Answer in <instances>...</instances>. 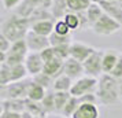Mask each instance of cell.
Returning <instances> with one entry per match:
<instances>
[{
	"mask_svg": "<svg viewBox=\"0 0 122 118\" xmlns=\"http://www.w3.org/2000/svg\"><path fill=\"white\" fill-rule=\"evenodd\" d=\"M30 52L29 51V47L26 44V40L21 39L14 41L11 45V48L8 50L6 56V62L8 66H14V65H19V63H25V59L28 54Z\"/></svg>",
	"mask_w": 122,
	"mask_h": 118,
	"instance_id": "cell-6",
	"label": "cell"
},
{
	"mask_svg": "<svg viewBox=\"0 0 122 118\" xmlns=\"http://www.w3.org/2000/svg\"><path fill=\"white\" fill-rule=\"evenodd\" d=\"M30 26H32V23H30L29 18L21 17L18 14H12L3 21L1 33L14 43L17 40L25 39L26 34L29 33V30H30Z\"/></svg>",
	"mask_w": 122,
	"mask_h": 118,
	"instance_id": "cell-2",
	"label": "cell"
},
{
	"mask_svg": "<svg viewBox=\"0 0 122 118\" xmlns=\"http://www.w3.org/2000/svg\"><path fill=\"white\" fill-rule=\"evenodd\" d=\"M54 32H55V33H58V34L67 36V34H71V29L67 26V23L65 22V19H63V18H61V19H56V21H55Z\"/></svg>",
	"mask_w": 122,
	"mask_h": 118,
	"instance_id": "cell-33",
	"label": "cell"
},
{
	"mask_svg": "<svg viewBox=\"0 0 122 118\" xmlns=\"http://www.w3.org/2000/svg\"><path fill=\"white\" fill-rule=\"evenodd\" d=\"M62 73L66 74L67 77H70L71 80H77L80 77H82L85 72H84V65L82 62H80L74 58H69L63 62V70Z\"/></svg>",
	"mask_w": 122,
	"mask_h": 118,
	"instance_id": "cell-10",
	"label": "cell"
},
{
	"mask_svg": "<svg viewBox=\"0 0 122 118\" xmlns=\"http://www.w3.org/2000/svg\"><path fill=\"white\" fill-rule=\"evenodd\" d=\"M74 82V80H71L70 77H67L66 74H59L58 77H55L54 80V85L52 89L54 91H61V92H70L71 85Z\"/></svg>",
	"mask_w": 122,
	"mask_h": 118,
	"instance_id": "cell-19",
	"label": "cell"
},
{
	"mask_svg": "<svg viewBox=\"0 0 122 118\" xmlns=\"http://www.w3.org/2000/svg\"><path fill=\"white\" fill-rule=\"evenodd\" d=\"M52 1H54V0H44V4H43V7L51 8V6H52Z\"/></svg>",
	"mask_w": 122,
	"mask_h": 118,
	"instance_id": "cell-41",
	"label": "cell"
},
{
	"mask_svg": "<svg viewBox=\"0 0 122 118\" xmlns=\"http://www.w3.org/2000/svg\"><path fill=\"white\" fill-rule=\"evenodd\" d=\"M26 44L29 47V51H33V52H41L43 50H45L47 47H50V37L47 36H41V34H37L29 30V33L26 34Z\"/></svg>",
	"mask_w": 122,
	"mask_h": 118,
	"instance_id": "cell-8",
	"label": "cell"
},
{
	"mask_svg": "<svg viewBox=\"0 0 122 118\" xmlns=\"http://www.w3.org/2000/svg\"><path fill=\"white\" fill-rule=\"evenodd\" d=\"M28 76H29V73H28V69L25 66V63H19V65L10 66V82H15V81L25 80Z\"/></svg>",
	"mask_w": 122,
	"mask_h": 118,
	"instance_id": "cell-21",
	"label": "cell"
},
{
	"mask_svg": "<svg viewBox=\"0 0 122 118\" xmlns=\"http://www.w3.org/2000/svg\"><path fill=\"white\" fill-rule=\"evenodd\" d=\"M25 111H28L29 114H32L33 117H41V115H45L47 114L44 111V108H43L41 102H33V100H30V99H26Z\"/></svg>",
	"mask_w": 122,
	"mask_h": 118,
	"instance_id": "cell-25",
	"label": "cell"
},
{
	"mask_svg": "<svg viewBox=\"0 0 122 118\" xmlns=\"http://www.w3.org/2000/svg\"><path fill=\"white\" fill-rule=\"evenodd\" d=\"M78 99H80V103H93V104H99V97H97V93L96 92L86 93V95L81 96Z\"/></svg>",
	"mask_w": 122,
	"mask_h": 118,
	"instance_id": "cell-36",
	"label": "cell"
},
{
	"mask_svg": "<svg viewBox=\"0 0 122 118\" xmlns=\"http://www.w3.org/2000/svg\"><path fill=\"white\" fill-rule=\"evenodd\" d=\"M26 99H3V111L23 113Z\"/></svg>",
	"mask_w": 122,
	"mask_h": 118,
	"instance_id": "cell-18",
	"label": "cell"
},
{
	"mask_svg": "<svg viewBox=\"0 0 122 118\" xmlns=\"http://www.w3.org/2000/svg\"><path fill=\"white\" fill-rule=\"evenodd\" d=\"M25 66L28 69L29 76H36V74L41 73L44 70V61L40 55V52H33L30 51L25 59Z\"/></svg>",
	"mask_w": 122,
	"mask_h": 118,
	"instance_id": "cell-11",
	"label": "cell"
},
{
	"mask_svg": "<svg viewBox=\"0 0 122 118\" xmlns=\"http://www.w3.org/2000/svg\"><path fill=\"white\" fill-rule=\"evenodd\" d=\"M91 1H92V3H100L102 0H91Z\"/></svg>",
	"mask_w": 122,
	"mask_h": 118,
	"instance_id": "cell-43",
	"label": "cell"
},
{
	"mask_svg": "<svg viewBox=\"0 0 122 118\" xmlns=\"http://www.w3.org/2000/svg\"><path fill=\"white\" fill-rule=\"evenodd\" d=\"M54 26H55L54 19H41V21H36V22L32 23L30 30L37 34L50 37L51 34L54 33Z\"/></svg>",
	"mask_w": 122,
	"mask_h": 118,
	"instance_id": "cell-13",
	"label": "cell"
},
{
	"mask_svg": "<svg viewBox=\"0 0 122 118\" xmlns=\"http://www.w3.org/2000/svg\"><path fill=\"white\" fill-rule=\"evenodd\" d=\"M54 92H55V113L62 114L71 93L70 92H61V91H54Z\"/></svg>",
	"mask_w": 122,
	"mask_h": 118,
	"instance_id": "cell-27",
	"label": "cell"
},
{
	"mask_svg": "<svg viewBox=\"0 0 122 118\" xmlns=\"http://www.w3.org/2000/svg\"><path fill=\"white\" fill-rule=\"evenodd\" d=\"M82 65L84 72L86 76H92V77L99 78L103 74V51L95 50V52L85 62H82Z\"/></svg>",
	"mask_w": 122,
	"mask_h": 118,
	"instance_id": "cell-7",
	"label": "cell"
},
{
	"mask_svg": "<svg viewBox=\"0 0 122 118\" xmlns=\"http://www.w3.org/2000/svg\"><path fill=\"white\" fill-rule=\"evenodd\" d=\"M21 3H22V0H3V6H4V8H6V10L17 8Z\"/></svg>",
	"mask_w": 122,
	"mask_h": 118,
	"instance_id": "cell-40",
	"label": "cell"
},
{
	"mask_svg": "<svg viewBox=\"0 0 122 118\" xmlns=\"http://www.w3.org/2000/svg\"><path fill=\"white\" fill-rule=\"evenodd\" d=\"M32 80H21L1 87L3 99H26Z\"/></svg>",
	"mask_w": 122,
	"mask_h": 118,
	"instance_id": "cell-5",
	"label": "cell"
},
{
	"mask_svg": "<svg viewBox=\"0 0 122 118\" xmlns=\"http://www.w3.org/2000/svg\"><path fill=\"white\" fill-rule=\"evenodd\" d=\"M122 28V25L117 19L108 15V14H103L102 17L96 21V22L92 25V30H93V33L99 34V36H111V34L117 33V32H119Z\"/></svg>",
	"mask_w": 122,
	"mask_h": 118,
	"instance_id": "cell-4",
	"label": "cell"
},
{
	"mask_svg": "<svg viewBox=\"0 0 122 118\" xmlns=\"http://www.w3.org/2000/svg\"><path fill=\"white\" fill-rule=\"evenodd\" d=\"M97 97L99 103L106 107L114 106L115 103L121 100L119 99V80L112 77L111 74L103 73L99 77V85H97Z\"/></svg>",
	"mask_w": 122,
	"mask_h": 118,
	"instance_id": "cell-1",
	"label": "cell"
},
{
	"mask_svg": "<svg viewBox=\"0 0 122 118\" xmlns=\"http://www.w3.org/2000/svg\"><path fill=\"white\" fill-rule=\"evenodd\" d=\"M63 19L67 23V26L71 29V32H74V30H81V17H80L78 12L67 11L65 14Z\"/></svg>",
	"mask_w": 122,
	"mask_h": 118,
	"instance_id": "cell-24",
	"label": "cell"
},
{
	"mask_svg": "<svg viewBox=\"0 0 122 118\" xmlns=\"http://www.w3.org/2000/svg\"><path fill=\"white\" fill-rule=\"evenodd\" d=\"M97 85H99V78L92 77V76H86L84 74L82 77L74 80L71 85L70 93L76 97H81V96L86 95V93H92L97 91Z\"/></svg>",
	"mask_w": 122,
	"mask_h": 118,
	"instance_id": "cell-3",
	"label": "cell"
},
{
	"mask_svg": "<svg viewBox=\"0 0 122 118\" xmlns=\"http://www.w3.org/2000/svg\"><path fill=\"white\" fill-rule=\"evenodd\" d=\"M66 118H71V117H66Z\"/></svg>",
	"mask_w": 122,
	"mask_h": 118,
	"instance_id": "cell-47",
	"label": "cell"
},
{
	"mask_svg": "<svg viewBox=\"0 0 122 118\" xmlns=\"http://www.w3.org/2000/svg\"><path fill=\"white\" fill-rule=\"evenodd\" d=\"M117 1H118V3H119V4H122V0H117Z\"/></svg>",
	"mask_w": 122,
	"mask_h": 118,
	"instance_id": "cell-45",
	"label": "cell"
},
{
	"mask_svg": "<svg viewBox=\"0 0 122 118\" xmlns=\"http://www.w3.org/2000/svg\"><path fill=\"white\" fill-rule=\"evenodd\" d=\"M40 55H41V58H43L44 63L48 62V61H51V59H54V58H55V51H54V47H52V45L47 47L45 50H43L41 52H40Z\"/></svg>",
	"mask_w": 122,
	"mask_h": 118,
	"instance_id": "cell-38",
	"label": "cell"
},
{
	"mask_svg": "<svg viewBox=\"0 0 122 118\" xmlns=\"http://www.w3.org/2000/svg\"><path fill=\"white\" fill-rule=\"evenodd\" d=\"M54 51H55V56L62 61H66L70 58V44L56 45V47H54Z\"/></svg>",
	"mask_w": 122,
	"mask_h": 118,
	"instance_id": "cell-34",
	"label": "cell"
},
{
	"mask_svg": "<svg viewBox=\"0 0 122 118\" xmlns=\"http://www.w3.org/2000/svg\"><path fill=\"white\" fill-rule=\"evenodd\" d=\"M111 76L112 77H115L117 80H122V55L119 56V59H118V62H117L115 67L112 69V72H111Z\"/></svg>",
	"mask_w": 122,
	"mask_h": 118,
	"instance_id": "cell-39",
	"label": "cell"
},
{
	"mask_svg": "<svg viewBox=\"0 0 122 118\" xmlns=\"http://www.w3.org/2000/svg\"><path fill=\"white\" fill-rule=\"evenodd\" d=\"M119 99L122 102V80H119Z\"/></svg>",
	"mask_w": 122,
	"mask_h": 118,
	"instance_id": "cell-42",
	"label": "cell"
},
{
	"mask_svg": "<svg viewBox=\"0 0 122 118\" xmlns=\"http://www.w3.org/2000/svg\"><path fill=\"white\" fill-rule=\"evenodd\" d=\"M100 6L103 7L106 14L111 15L122 25V4H119L117 0H114V1H104L103 0V1H100Z\"/></svg>",
	"mask_w": 122,
	"mask_h": 118,
	"instance_id": "cell-16",
	"label": "cell"
},
{
	"mask_svg": "<svg viewBox=\"0 0 122 118\" xmlns=\"http://www.w3.org/2000/svg\"><path fill=\"white\" fill-rule=\"evenodd\" d=\"M95 50L96 48L88 44H84L81 41H73L70 44V58H74L80 62H85L95 52Z\"/></svg>",
	"mask_w": 122,
	"mask_h": 118,
	"instance_id": "cell-9",
	"label": "cell"
},
{
	"mask_svg": "<svg viewBox=\"0 0 122 118\" xmlns=\"http://www.w3.org/2000/svg\"><path fill=\"white\" fill-rule=\"evenodd\" d=\"M102 1H103V0H102ZM104 1H114V0H104Z\"/></svg>",
	"mask_w": 122,
	"mask_h": 118,
	"instance_id": "cell-46",
	"label": "cell"
},
{
	"mask_svg": "<svg viewBox=\"0 0 122 118\" xmlns=\"http://www.w3.org/2000/svg\"><path fill=\"white\" fill-rule=\"evenodd\" d=\"M10 84V66L7 63L0 65V85H7Z\"/></svg>",
	"mask_w": 122,
	"mask_h": 118,
	"instance_id": "cell-35",
	"label": "cell"
},
{
	"mask_svg": "<svg viewBox=\"0 0 122 118\" xmlns=\"http://www.w3.org/2000/svg\"><path fill=\"white\" fill-rule=\"evenodd\" d=\"M63 62L65 61H62V59H59V58H54V59H51V61H48V62L44 63V73L50 74L51 77H58L59 74H62V70H63Z\"/></svg>",
	"mask_w": 122,
	"mask_h": 118,
	"instance_id": "cell-17",
	"label": "cell"
},
{
	"mask_svg": "<svg viewBox=\"0 0 122 118\" xmlns=\"http://www.w3.org/2000/svg\"><path fill=\"white\" fill-rule=\"evenodd\" d=\"M47 95V89L41 85L36 84L33 80L30 82V87H29V91H28V97L26 99H30L33 102H41L44 99V96Z\"/></svg>",
	"mask_w": 122,
	"mask_h": 118,
	"instance_id": "cell-20",
	"label": "cell"
},
{
	"mask_svg": "<svg viewBox=\"0 0 122 118\" xmlns=\"http://www.w3.org/2000/svg\"><path fill=\"white\" fill-rule=\"evenodd\" d=\"M92 4L91 0H67V10L73 12L86 11Z\"/></svg>",
	"mask_w": 122,
	"mask_h": 118,
	"instance_id": "cell-26",
	"label": "cell"
},
{
	"mask_svg": "<svg viewBox=\"0 0 122 118\" xmlns=\"http://www.w3.org/2000/svg\"><path fill=\"white\" fill-rule=\"evenodd\" d=\"M71 34H67V36H63V34H58L54 33L50 36V43L52 47H56V45H66V44H71L73 41Z\"/></svg>",
	"mask_w": 122,
	"mask_h": 118,
	"instance_id": "cell-30",
	"label": "cell"
},
{
	"mask_svg": "<svg viewBox=\"0 0 122 118\" xmlns=\"http://www.w3.org/2000/svg\"><path fill=\"white\" fill-rule=\"evenodd\" d=\"M119 56H121V54H118L115 50L103 51V73L110 74L112 72V69L115 67Z\"/></svg>",
	"mask_w": 122,
	"mask_h": 118,
	"instance_id": "cell-15",
	"label": "cell"
},
{
	"mask_svg": "<svg viewBox=\"0 0 122 118\" xmlns=\"http://www.w3.org/2000/svg\"><path fill=\"white\" fill-rule=\"evenodd\" d=\"M33 118H45V115H41V117H33Z\"/></svg>",
	"mask_w": 122,
	"mask_h": 118,
	"instance_id": "cell-44",
	"label": "cell"
},
{
	"mask_svg": "<svg viewBox=\"0 0 122 118\" xmlns=\"http://www.w3.org/2000/svg\"><path fill=\"white\" fill-rule=\"evenodd\" d=\"M51 12L54 15V19H61L65 17L69 10H67V0H54L52 1V6H51Z\"/></svg>",
	"mask_w": 122,
	"mask_h": 118,
	"instance_id": "cell-22",
	"label": "cell"
},
{
	"mask_svg": "<svg viewBox=\"0 0 122 118\" xmlns=\"http://www.w3.org/2000/svg\"><path fill=\"white\" fill-rule=\"evenodd\" d=\"M29 19H30V23H33L36 21H41V19H54V15H52L50 8H47V7H39V8H36L32 12V15L29 17Z\"/></svg>",
	"mask_w": 122,
	"mask_h": 118,
	"instance_id": "cell-28",
	"label": "cell"
},
{
	"mask_svg": "<svg viewBox=\"0 0 122 118\" xmlns=\"http://www.w3.org/2000/svg\"><path fill=\"white\" fill-rule=\"evenodd\" d=\"M11 45H12L11 40L8 37H6L3 33H0V52H8Z\"/></svg>",
	"mask_w": 122,
	"mask_h": 118,
	"instance_id": "cell-37",
	"label": "cell"
},
{
	"mask_svg": "<svg viewBox=\"0 0 122 118\" xmlns=\"http://www.w3.org/2000/svg\"><path fill=\"white\" fill-rule=\"evenodd\" d=\"M103 14H104V10H103V7L100 6V3H92V4L89 6V8L86 10V17H88L91 28H92V25H93Z\"/></svg>",
	"mask_w": 122,
	"mask_h": 118,
	"instance_id": "cell-23",
	"label": "cell"
},
{
	"mask_svg": "<svg viewBox=\"0 0 122 118\" xmlns=\"http://www.w3.org/2000/svg\"><path fill=\"white\" fill-rule=\"evenodd\" d=\"M78 106H80V99L71 95L70 99L67 100L66 106L63 108V111H62V115H65V117H73V114L76 113Z\"/></svg>",
	"mask_w": 122,
	"mask_h": 118,
	"instance_id": "cell-31",
	"label": "cell"
},
{
	"mask_svg": "<svg viewBox=\"0 0 122 118\" xmlns=\"http://www.w3.org/2000/svg\"><path fill=\"white\" fill-rule=\"evenodd\" d=\"M43 4H44V0H22V3L17 7L15 14L29 18L36 8L43 7Z\"/></svg>",
	"mask_w": 122,
	"mask_h": 118,
	"instance_id": "cell-14",
	"label": "cell"
},
{
	"mask_svg": "<svg viewBox=\"0 0 122 118\" xmlns=\"http://www.w3.org/2000/svg\"><path fill=\"white\" fill-rule=\"evenodd\" d=\"M100 111L97 104L93 103H80L71 118H99Z\"/></svg>",
	"mask_w": 122,
	"mask_h": 118,
	"instance_id": "cell-12",
	"label": "cell"
},
{
	"mask_svg": "<svg viewBox=\"0 0 122 118\" xmlns=\"http://www.w3.org/2000/svg\"><path fill=\"white\" fill-rule=\"evenodd\" d=\"M32 80H33L36 84H39V85H41V87H44L45 89H48V88H51V87L54 85V80H55V78H54V77H51L50 74L41 72V73L33 76Z\"/></svg>",
	"mask_w": 122,
	"mask_h": 118,
	"instance_id": "cell-29",
	"label": "cell"
},
{
	"mask_svg": "<svg viewBox=\"0 0 122 118\" xmlns=\"http://www.w3.org/2000/svg\"><path fill=\"white\" fill-rule=\"evenodd\" d=\"M43 108L47 114L50 113H55V92H47V95L44 96V99L41 100Z\"/></svg>",
	"mask_w": 122,
	"mask_h": 118,
	"instance_id": "cell-32",
	"label": "cell"
}]
</instances>
